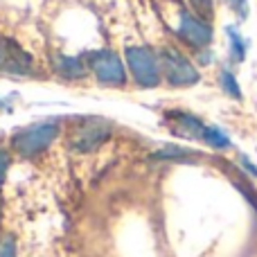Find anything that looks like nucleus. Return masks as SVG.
I'll use <instances>...</instances> for the list:
<instances>
[{
	"label": "nucleus",
	"instance_id": "obj_1",
	"mask_svg": "<svg viewBox=\"0 0 257 257\" xmlns=\"http://www.w3.org/2000/svg\"><path fill=\"white\" fill-rule=\"evenodd\" d=\"M59 131H61V124H59L57 120L36 122V124L18 128L12 136V147L23 158H34V156L43 154V151L57 140Z\"/></svg>",
	"mask_w": 257,
	"mask_h": 257
},
{
	"label": "nucleus",
	"instance_id": "obj_2",
	"mask_svg": "<svg viewBox=\"0 0 257 257\" xmlns=\"http://www.w3.org/2000/svg\"><path fill=\"white\" fill-rule=\"evenodd\" d=\"M160 70H163L165 79L169 81V86L176 88H185V86H194L201 81V72L196 70V66L187 57H183L178 50H163L160 52Z\"/></svg>",
	"mask_w": 257,
	"mask_h": 257
},
{
	"label": "nucleus",
	"instance_id": "obj_3",
	"mask_svg": "<svg viewBox=\"0 0 257 257\" xmlns=\"http://www.w3.org/2000/svg\"><path fill=\"white\" fill-rule=\"evenodd\" d=\"M124 57H126L128 72L133 75L138 86L156 88L160 84V77H163L160 61L156 59V54L149 48H126Z\"/></svg>",
	"mask_w": 257,
	"mask_h": 257
},
{
	"label": "nucleus",
	"instance_id": "obj_4",
	"mask_svg": "<svg viewBox=\"0 0 257 257\" xmlns=\"http://www.w3.org/2000/svg\"><path fill=\"white\" fill-rule=\"evenodd\" d=\"M113 133V124L108 120L102 117H88L81 124L75 126L70 136V147L79 154H90V151L99 149L104 142L111 138Z\"/></svg>",
	"mask_w": 257,
	"mask_h": 257
},
{
	"label": "nucleus",
	"instance_id": "obj_5",
	"mask_svg": "<svg viewBox=\"0 0 257 257\" xmlns=\"http://www.w3.org/2000/svg\"><path fill=\"white\" fill-rule=\"evenodd\" d=\"M88 68L97 77L99 84L106 86H124L126 84V68L115 52L97 50L88 54Z\"/></svg>",
	"mask_w": 257,
	"mask_h": 257
},
{
	"label": "nucleus",
	"instance_id": "obj_6",
	"mask_svg": "<svg viewBox=\"0 0 257 257\" xmlns=\"http://www.w3.org/2000/svg\"><path fill=\"white\" fill-rule=\"evenodd\" d=\"M0 70L9 72V75L27 77L34 72V61L18 43L9 39H0Z\"/></svg>",
	"mask_w": 257,
	"mask_h": 257
},
{
	"label": "nucleus",
	"instance_id": "obj_7",
	"mask_svg": "<svg viewBox=\"0 0 257 257\" xmlns=\"http://www.w3.org/2000/svg\"><path fill=\"white\" fill-rule=\"evenodd\" d=\"M178 34L183 41L192 45V48H205L212 43V27L208 21L194 16L190 12H181V25H178Z\"/></svg>",
	"mask_w": 257,
	"mask_h": 257
},
{
	"label": "nucleus",
	"instance_id": "obj_8",
	"mask_svg": "<svg viewBox=\"0 0 257 257\" xmlns=\"http://www.w3.org/2000/svg\"><path fill=\"white\" fill-rule=\"evenodd\" d=\"M174 122H176V131L185 138H194V140H203V133L208 124L199 120V117L190 115V113H172Z\"/></svg>",
	"mask_w": 257,
	"mask_h": 257
},
{
	"label": "nucleus",
	"instance_id": "obj_9",
	"mask_svg": "<svg viewBox=\"0 0 257 257\" xmlns=\"http://www.w3.org/2000/svg\"><path fill=\"white\" fill-rule=\"evenodd\" d=\"M54 70L59 72L66 79H81L86 75V66L81 59L77 57H63V54H57L54 57Z\"/></svg>",
	"mask_w": 257,
	"mask_h": 257
},
{
	"label": "nucleus",
	"instance_id": "obj_10",
	"mask_svg": "<svg viewBox=\"0 0 257 257\" xmlns=\"http://www.w3.org/2000/svg\"><path fill=\"white\" fill-rule=\"evenodd\" d=\"M226 34H228V41H230V54L235 61H244L246 59V50H248V45H246V41L241 39V34L237 32V27L228 25L226 27Z\"/></svg>",
	"mask_w": 257,
	"mask_h": 257
},
{
	"label": "nucleus",
	"instance_id": "obj_11",
	"mask_svg": "<svg viewBox=\"0 0 257 257\" xmlns=\"http://www.w3.org/2000/svg\"><path fill=\"white\" fill-rule=\"evenodd\" d=\"M201 142L210 145L212 149H230V147H232L230 138H228L226 133H223L221 128H217V126H208V128H205L203 140H201Z\"/></svg>",
	"mask_w": 257,
	"mask_h": 257
},
{
	"label": "nucleus",
	"instance_id": "obj_12",
	"mask_svg": "<svg viewBox=\"0 0 257 257\" xmlns=\"http://www.w3.org/2000/svg\"><path fill=\"white\" fill-rule=\"evenodd\" d=\"M219 84H221L223 93L228 95V97L232 99H241V88H239V81L235 79V75H232L228 68H223L221 72H219Z\"/></svg>",
	"mask_w": 257,
	"mask_h": 257
},
{
	"label": "nucleus",
	"instance_id": "obj_13",
	"mask_svg": "<svg viewBox=\"0 0 257 257\" xmlns=\"http://www.w3.org/2000/svg\"><path fill=\"white\" fill-rule=\"evenodd\" d=\"M192 9H194V14L199 18H203V21H210L214 14V0H190Z\"/></svg>",
	"mask_w": 257,
	"mask_h": 257
},
{
	"label": "nucleus",
	"instance_id": "obj_14",
	"mask_svg": "<svg viewBox=\"0 0 257 257\" xmlns=\"http://www.w3.org/2000/svg\"><path fill=\"white\" fill-rule=\"evenodd\" d=\"M187 156H192V151L187 149H181V147H169V149L160 151V154H156L154 158H160V160H174V158H187Z\"/></svg>",
	"mask_w": 257,
	"mask_h": 257
},
{
	"label": "nucleus",
	"instance_id": "obj_15",
	"mask_svg": "<svg viewBox=\"0 0 257 257\" xmlns=\"http://www.w3.org/2000/svg\"><path fill=\"white\" fill-rule=\"evenodd\" d=\"M0 257H16V239L12 235L0 241Z\"/></svg>",
	"mask_w": 257,
	"mask_h": 257
},
{
	"label": "nucleus",
	"instance_id": "obj_16",
	"mask_svg": "<svg viewBox=\"0 0 257 257\" xmlns=\"http://www.w3.org/2000/svg\"><path fill=\"white\" fill-rule=\"evenodd\" d=\"M228 3L239 14V18H246V14H248V0H228Z\"/></svg>",
	"mask_w": 257,
	"mask_h": 257
},
{
	"label": "nucleus",
	"instance_id": "obj_17",
	"mask_svg": "<svg viewBox=\"0 0 257 257\" xmlns=\"http://www.w3.org/2000/svg\"><path fill=\"white\" fill-rule=\"evenodd\" d=\"M7 169H9V154L0 149V185H3L5 176H7Z\"/></svg>",
	"mask_w": 257,
	"mask_h": 257
},
{
	"label": "nucleus",
	"instance_id": "obj_18",
	"mask_svg": "<svg viewBox=\"0 0 257 257\" xmlns=\"http://www.w3.org/2000/svg\"><path fill=\"white\" fill-rule=\"evenodd\" d=\"M239 163L244 165L246 172H250V176H255V178H257V167H255L253 163H250V158H246V156H239Z\"/></svg>",
	"mask_w": 257,
	"mask_h": 257
}]
</instances>
